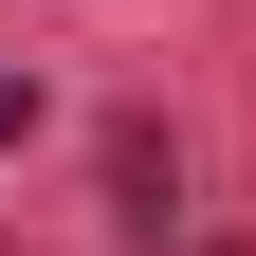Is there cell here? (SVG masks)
I'll return each mask as SVG.
<instances>
[{
    "label": "cell",
    "mask_w": 256,
    "mask_h": 256,
    "mask_svg": "<svg viewBox=\"0 0 256 256\" xmlns=\"http://www.w3.org/2000/svg\"><path fill=\"white\" fill-rule=\"evenodd\" d=\"M110 202H128V238H165V220H183V165H165V128H110Z\"/></svg>",
    "instance_id": "6da1fadb"
},
{
    "label": "cell",
    "mask_w": 256,
    "mask_h": 256,
    "mask_svg": "<svg viewBox=\"0 0 256 256\" xmlns=\"http://www.w3.org/2000/svg\"><path fill=\"white\" fill-rule=\"evenodd\" d=\"M18 128H37V74H0V146H18Z\"/></svg>",
    "instance_id": "7a4b0ae2"
}]
</instances>
